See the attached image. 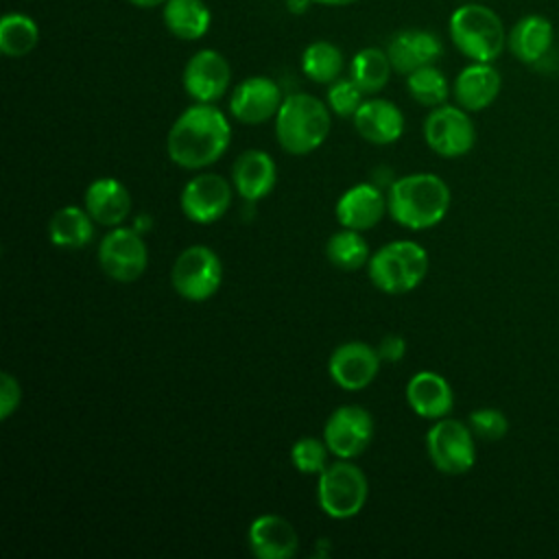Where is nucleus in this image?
I'll return each mask as SVG.
<instances>
[{
	"label": "nucleus",
	"instance_id": "1",
	"mask_svg": "<svg viewBox=\"0 0 559 559\" xmlns=\"http://www.w3.org/2000/svg\"><path fill=\"white\" fill-rule=\"evenodd\" d=\"M231 140L227 116L214 103H197L173 122L166 151L181 168H205L223 157Z\"/></svg>",
	"mask_w": 559,
	"mask_h": 559
},
{
	"label": "nucleus",
	"instance_id": "2",
	"mask_svg": "<svg viewBox=\"0 0 559 559\" xmlns=\"http://www.w3.org/2000/svg\"><path fill=\"white\" fill-rule=\"evenodd\" d=\"M450 207L448 183L432 173H413L391 183L386 210L395 223L419 231L443 221Z\"/></svg>",
	"mask_w": 559,
	"mask_h": 559
},
{
	"label": "nucleus",
	"instance_id": "3",
	"mask_svg": "<svg viewBox=\"0 0 559 559\" xmlns=\"http://www.w3.org/2000/svg\"><path fill=\"white\" fill-rule=\"evenodd\" d=\"M332 118L328 103L312 94L297 92L282 100L275 114V135L290 155H308L330 135Z\"/></svg>",
	"mask_w": 559,
	"mask_h": 559
},
{
	"label": "nucleus",
	"instance_id": "4",
	"mask_svg": "<svg viewBox=\"0 0 559 559\" xmlns=\"http://www.w3.org/2000/svg\"><path fill=\"white\" fill-rule=\"evenodd\" d=\"M448 33L456 50L469 61H496L507 48V28L500 15L480 2L456 7L448 22Z\"/></svg>",
	"mask_w": 559,
	"mask_h": 559
},
{
	"label": "nucleus",
	"instance_id": "5",
	"mask_svg": "<svg viewBox=\"0 0 559 559\" xmlns=\"http://www.w3.org/2000/svg\"><path fill=\"white\" fill-rule=\"evenodd\" d=\"M369 280L389 295L417 288L428 273V253L415 240H393L380 247L367 262Z\"/></svg>",
	"mask_w": 559,
	"mask_h": 559
},
{
	"label": "nucleus",
	"instance_id": "6",
	"mask_svg": "<svg viewBox=\"0 0 559 559\" xmlns=\"http://www.w3.org/2000/svg\"><path fill=\"white\" fill-rule=\"evenodd\" d=\"M367 496V476L352 463V459H338L319 474L317 500L321 511L334 520H347L360 513Z\"/></svg>",
	"mask_w": 559,
	"mask_h": 559
},
{
	"label": "nucleus",
	"instance_id": "7",
	"mask_svg": "<svg viewBox=\"0 0 559 559\" xmlns=\"http://www.w3.org/2000/svg\"><path fill=\"white\" fill-rule=\"evenodd\" d=\"M170 282L179 297L205 301L221 288L223 264L210 247L192 245L177 255L170 269Z\"/></svg>",
	"mask_w": 559,
	"mask_h": 559
},
{
	"label": "nucleus",
	"instance_id": "8",
	"mask_svg": "<svg viewBox=\"0 0 559 559\" xmlns=\"http://www.w3.org/2000/svg\"><path fill=\"white\" fill-rule=\"evenodd\" d=\"M472 435V428L459 419H437L426 435V450L432 465L448 476L469 472L476 461Z\"/></svg>",
	"mask_w": 559,
	"mask_h": 559
},
{
	"label": "nucleus",
	"instance_id": "9",
	"mask_svg": "<svg viewBox=\"0 0 559 559\" xmlns=\"http://www.w3.org/2000/svg\"><path fill=\"white\" fill-rule=\"evenodd\" d=\"M426 144L441 157H461L472 151L476 129L469 114L459 105H439L424 120Z\"/></svg>",
	"mask_w": 559,
	"mask_h": 559
},
{
	"label": "nucleus",
	"instance_id": "10",
	"mask_svg": "<svg viewBox=\"0 0 559 559\" xmlns=\"http://www.w3.org/2000/svg\"><path fill=\"white\" fill-rule=\"evenodd\" d=\"M98 264L116 282H135L148 264V251L138 229L114 227L98 245Z\"/></svg>",
	"mask_w": 559,
	"mask_h": 559
},
{
	"label": "nucleus",
	"instance_id": "11",
	"mask_svg": "<svg viewBox=\"0 0 559 559\" xmlns=\"http://www.w3.org/2000/svg\"><path fill=\"white\" fill-rule=\"evenodd\" d=\"M373 437L371 413L362 406H338L323 426V441L336 459L360 456Z\"/></svg>",
	"mask_w": 559,
	"mask_h": 559
},
{
	"label": "nucleus",
	"instance_id": "12",
	"mask_svg": "<svg viewBox=\"0 0 559 559\" xmlns=\"http://www.w3.org/2000/svg\"><path fill=\"white\" fill-rule=\"evenodd\" d=\"M181 81L186 94L197 103H216L229 87L231 68L218 50L201 48L188 59Z\"/></svg>",
	"mask_w": 559,
	"mask_h": 559
},
{
	"label": "nucleus",
	"instance_id": "13",
	"mask_svg": "<svg viewBox=\"0 0 559 559\" xmlns=\"http://www.w3.org/2000/svg\"><path fill=\"white\" fill-rule=\"evenodd\" d=\"M179 203L190 221L214 223L227 212L231 203V186L216 173H203L183 186Z\"/></svg>",
	"mask_w": 559,
	"mask_h": 559
},
{
	"label": "nucleus",
	"instance_id": "14",
	"mask_svg": "<svg viewBox=\"0 0 559 559\" xmlns=\"http://www.w3.org/2000/svg\"><path fill=\"white\" fill-rule=\"evenodd\" d=\"M380 354L376 347L349 341L338 345L328 362V371L332 380L345 391H360L373 382L380 369Z\"/></svg>",
	"mask_w": 559,
	"mask_h": 559
},
{
	"label": "nucleus",
	"instance_id": "15",
	"mask_svg": "<svg viewBox=\"0 0 559 559\" xmlns=\"http://www.w3.org/2000/svg\"><path fill=\"white\" fill-rule=\"evenodd\" d=\"M282 100V90L273 79L249 76L234 87L229 96V111L238 122L260 124L277 114Z\"/></svg>",
	"mask_w": 559,
	"mask_h": 559
},
{
	"label": "nucleus",
	"instance_id": "16",
	"mask_svg": "<svg viewBox=\"0 0 559 559\" xmlns=\"http://www.w3.org/2000/svg\"><path fill=\"white\" fill-rule=\"evenodd\" d=\"M393 72L411 74L417 68L435 63L443 55L441 39L424 28H406L395 33L386 44Z\"/></svg>",
	"mask_w": 559,
	"mask_h": 559
},
{
	"label": "nucleus",
	"instance_id": "17",
	"mask_svg": "<svg viewBox=\"0 0 559 559\" xmlns=\"http://www.w3.org/2000/svg\"><path fill=\"white\" fill-rule=\"evenodd\" d=\"M247 542L258 559H290L299 548V535L295 526L275 513L255 518L249 524Z\"/></svg>",
	"mask_w": 559,
	"mask_h": 559
},
{
	"label": "nucleus",
	"instance_id": "18",
	"mask_svg": "<svg viewBox=\"0 0 559 559\" xmlns=\"http://www.w3.org/2000/svg\"><path fill=\"white\" fill-rule=\"evenodd\" d=\"M552 22L539 13L522 15L507 33V48L526 66H537L542 59H546L552 52Z\"/></svg>",
	"mask_w": 559,
	"mask_h": 559
},
{
	"label": "nucleus",
	"instance_id": "19",
	"mask_svg": "<svg viewBox=\"0 0 559 559\" xmlns=\"http://www.w3.org/2000/svg\"><path fill=\"white\" fill-rule=\"evenodd\" d=\"M502 76L500 72L485 61H472L454 79V98L456 105L465 111L487 109L500 94Z\"/></svg>",
	"mask_w": 559,
	"mask_h": 559
},
{
	"label": "nucleus",
	"instance_id": "20",
	"mask_svg": "<svg viewBox=\"0 0 559 559\" xmlns=\"http://www.w3.org/2000/svg\"><path fill=\"white\" fill-rule=\"evenodd\" d=\"M354 127L371 144H393L404 133V114L384 98H367L354 114Z\"/></svg>",
	"mask_w": 559,
	"mask_h": 559
},
{
	"label": "nucleus",
	"instance_id": "21",
	"mask_svg": "<svg viewBox=\"0 0 559 559\" xmlns=\"http://www.w3.org/2000/svg\"><path fill=\"white\" fill-rule=\"evenodd\" d=\"M386 210V199L371 183H356L336 201V221L343 227L367 231L380 223Z\"/></svg>",
	"mask_w": 559,
	"mask_h": 559
},
{
	"label": "nucleus",
	"instance_id": "22",
	"mask_svg": "<svg viewBox=\"0 0 559 559\" xmlns=\"http://www.w3.org/2000/svg\"><path fill=\"white\" fill-rule=\"evenodd\" d=\"M231 181L236 192L245 201H260L264 199L277 181V168L269 153L251 148L238 155L231 168Z\"/></svg>",
	"mask_w": 559,
	"mask_h": 559
},
{
	"label": "nucleus",
	"instance_id": "23",
	"mask_svg": "<svg viewBox=\"0 0 559 559\" xmlns=\"http://www.w3.org/2000/svg\"><path fill=\"white\" fill-rule=\"evenodd\" d=\"M406 402L424 419H441L454 406L448 380L435 371H419L406 384Z\"/></svg>",
	"mask_w": 559,
	"mask_h": 559
},
{
	"label": "nucleus",
	"instance_id": "24",
	"mask_svg": "<svg viewBox=\"0 0 559 559\" xmlns=\"http://www.w3.org/2000/svg\"><path fill=\"white\" fill-rule=\"evenodd\" d=\"M83 203L94 223L105 227H118L131 210L129 190L114 177H100L92 181L85 190Z\"/></svg>",
	"mask_w": 559,
	"mask_h": 559
},
{
	"label": "nucleus",
	"instance_id": "25",
	"mask_svg": "<svg viewBox=\"0 0 559 559\" xmlns=\"http://www.w3.org/2000/svg\"><path fill=\"white\" fill-rule=\"evenodd\" d=\"M162 17L166 31L183 41L201 39L212 24L205 0H168L162 9Z\"/></svg>",
	"mask_w": 559,
	"mask_h": 559
},
{
	"label": "nucleus",
	"instance_id": "26",
	"mask_svg": "<svg viewBox=\"0 0 559 559\" xmlns=\"http://www.w3.org/2000/svg\"><path fill=\"white\" fill-rule=\"evenodd\" d=\"M94 236V218L85 207L66 205L57 210L48 223V238L61 249H81Z\"/></svg>",
	"mask_w": 559,
	"mask_h": 559
},
{
	"label": "nucleus",
	"instance_id": "27",
	"mask_svg": "<svg viewBox=\"0 0 559 559\" xmlns=\"http://www.w3.org/2000/svg\"><path fill=\"white\" fill-rule=\"evenodd\" d=\"M391 72L393 66L386 50L378 46H367L358 50L349 63V76L365 94H378L389 83Z\"/></svg>",
	"mask_w": 559,
	"mask_h": 559
},
{
	"label": "nucleus",
	"instance_id": "28",
	"mask_svg": "<svg viewBox=\"0 0 559 559\" xmlns=\"http://www.w3.org/2000/svg\"><path fill=\"white\" fill-rule=\"evenodd\" d=\"M39 41L37 22L20 11L4 13L0 20V50L7 57H24L35 50Z\"/></svg>",
	"mask_w": 559,
	"mask_h": 559
},
{
	"label": "nucleus",
	"instance_id": "29",
	"mask_svg": "<svg viewBox=\"0 0 559 559\" xmlns=\"http://www.w3.org/2000/svg\"><path fill=\"white\" fill-rule=\"evenodd\" d=\"M301 70L310 81L330 85L332 81H336L341 76L343 52L332 41H325V39L312 41L306 46V50L301 55Z\"/></svg>",
	"mask_w": 559,
	"mask_h": 559
},
{
	"label": "nucleus",
	"instance_id": "30",
	"mask_svg": "<svg viewBox=\"0 0 559 559\" xmlns=\"http://www.w3.org/2000/svg\"><path fill=\"white\" fill-rule=\"evenodd\" d=\"M325 255L336 269L356 271L369 262V245L358 229L343 227L341 231L330 236L325 245Z\"/></svg>",
	"mask_w": 559,
	"mask_h": 559
},
{
	"label": "nucleus",
	"instance_id": "31",
	"mask_svg": "<svg viewBox=\"0 0 559 559\" xmlns=\"http://www.w3.org/2000/svg\"><path fill=\"white\" fill-rule=\"evenodd\" d=\"M406 90L411 98L424 107H439L450 96V83L435 63L406 74Z\"/></svg>",
	"mask_w": 559,
	"mask_h": 559
},
{
	"label": "nucleus",
	"instance_id": "32",
	"mask_svg": "<svg viewBox=\"0 0 559 559\" xmlns=\"http://www.w3.org/2000/svg\"><path fill=\"white\" fill-rule=\"evenodd\" d=\"M328 454H330V448L325 441L314 437H301L290 448V463L301 474L319 476L330 465Z\"/></svg>",
	"mask_w": 559,
	"mask_h": 559
},
{
	"label": "nucleus",
	"instance_id": "33",
	"mask_svg": "<svg viewBox=\"0 0 559 559\" xmlns=\"http://www.w3.org/2000/svg\"><path fill=\"white\" fill-rule=\"evenodd\" d=\"M365 100V92L349 79H336L328 87V107L341 118H354L358 107Z\"/></svg>",
	"mask_w": 559,
	"mask_h": 559
},
{
	"label": "nucleus",
	"instance_id": "34",
	"mask_svg": "<svg viewBox=\"0 0 559 559\" xmlns=\"http://www.w3.org/2000/svg\"><path fill=\"white\" fill-rule=\"evenodd\" d=\"M469 428L485 441H498L507 435L509 421L507 415L498 408H476L469 413Z\"/></svg>",
	"mask_w": 559,
	"mask_h": 559
},
{
	"label": "nucleus",
	"instance_id": "35",
	"mask_svg": "<svg viewBox=\"0 0 559 559\" xmlns=\"http://www.w3.org/2000/svg\"><path fill=\"white\" fill-rule=\"evenodd\" d=\"M22 400L20 382L11 373L0 376V419H9L13 411H17Z\"/></svg>",
	"mask_w": 559,
	"mask_h": 559
},
{
	"label": "nucleus",
	"instance_id": "36",
	"mask_svg": "<svg viewBox=\"0 0 559 559\" xmlns=\"http://www.w3.org/2000/svg\"><path fill=\"white\" fill-rule=\"evenodd\" d=\"M376 349H378L382 360L397 362L406 354V341L402 336H397V334H386Z\"/></svg>",
	"mask_w": 559,
	"mask_h": 559
},
{
	"label": "nucleus",
	"instance_id": "37",
	"mask_svg": "<svg viewBox=\"0 0 559 559\" xmlns=\"http://www.w3.org/2000/svg\"><path fill=\"white\" fill-rule=\"evenodd\" d=\"M312 2L310 0H286V9L290 11V13H306V9L310 7Z\"/></svg>",
	"mask_w": 559,
	"mask_h": 559
},
{
	"label": "nucleus",
	"instance_id": "38",
	"mask_svg": "<svg viewBox=\"0 0 559 559\" xmlns=\"http://www.w3.org/2000/svg\"><path fill=\"white\" fill-rule=\"evenodd\" d=\"M129 2L138 9H155V7H164L168 0H129Z\"/></svg>",
	"mask_w": 559,
	"mask_h": 559
},
{
	"label": "nucleus",
	"instance_id": "39",
	"mask_svg": "<svg viewBox=\"0 0 559 559\" xmlns=\"http://www.w3.org/2000/svg\"><path fill=\"white\" fill-rule=\"evenodd\" d=\"M312 4H325V7H347V4H354L358 0H310Z\"/></svg>",
	"mask_w": 559,
	"mask_h": 559
}]
</instances>
